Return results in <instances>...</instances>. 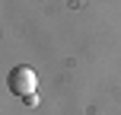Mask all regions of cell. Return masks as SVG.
Returning <instances> with one entry per match:
<instances>
[{"instance_id": "obj_1", "label": "cell", "mask_w": 121, "mask_h": 115, "mask_svg": "<svg viewBox=\"0 0 121 115\" xmlns=\"http://www.w3.org/2000/svg\"><path fill=\"white\" fill-rule=\"evenodd\" d=\"M10 90L16 93V96H22V99H29L32 93H35V83H38V74L32 70V67H26V64H19V67H13L10 70Z\"/></svg>"}]
</instances>
